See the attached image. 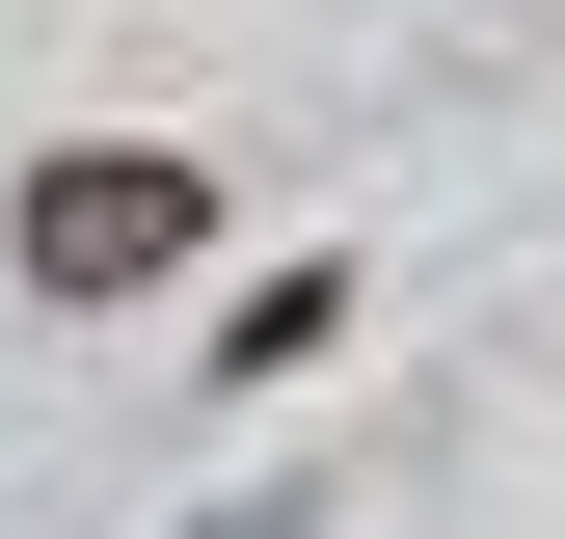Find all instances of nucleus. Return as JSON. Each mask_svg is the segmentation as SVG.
<instances>
[{
    "label": "nucleus",
    "mask_w": 565,
    "mask_h": 539,
    "mask_svg": "<svg viewBox=\"0 0 565 539\" xmlns=\"http://www.w3.org/2000/svg\"><path fill=\"white\" fill-rule=\"evenodd\" d=\"M216 243V162H28V297H162V270Z\"/></svg>",
    "instance_id": "f257e3e1"
}]
</instances>
